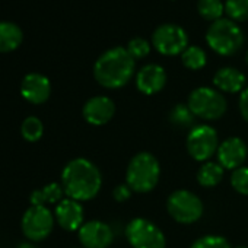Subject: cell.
Segmentation results:
<instances>
[{"label": "cell", "mask_w": 248, "mask_h": 248, "mask_svg": "<svg viewBox=\"0 0 248 248\" xmlns=\"http://www.w3.org/2000/svg\"><path fill=\"white\" fill-rule=\"evenodd\" d=\"M209 47L220 56H233L244 46V34L236 22L220 18L210 24L206 32Z\"/></svg>", "instance_id": "obj_4"}, {"label": "cell", "mask_w": 248, "mask_h": 248, "mask_svg": "<svg viewBox=\"0 0 248 248\" xmlns=\"http://www.w3.org/2000/svg\"><path fill=\"white\" fill-rule=\"evenodd\" d=\"M51 93V83L47 76L41 73H30L21 83V95L30 104H44Z\"/></svg>", "instance_id": "obj_15"}, {"label": "cell", "mask_w": 248, "mask_h": 248, "mask_svg": "<svg viewBox=\"0 0 248 248\" xmlns=\"http://www.w3.org/2000/svg\"><path fill=\"white\" fill-rule=\"evenodd\" d=\"M54 220V215L46 206H31L22 216V232L30 241H43L51 233Z\"/></svg>", "instance_id": "obj_10"}, {"label": "cell", "mask_w": 248, "mask_h": 248, "mask_svg": "<svg viewBox=\"0 0 248 248\" xmlns=\"http://www.w3.org/2000/svg\"><path fill=\"white\" fill-rule=\"evenodd\" d=\"M187 105L194 114V117H199L206 121L219 120L226 112L228 107L222 92L209 86H200L191 91V93L188 95Z\"/></svg>", "instance_id": "obj_5"}, {"label": "cell", "mask_w": 248, "mask_h": 248, "mask_svg": "<svg viewBox=\"0 0 248 248\" xmlns=\"http://www.w3.org/2000/svg\"><path fill=\"white\" fill-rule=\"evenodd\" d=\"M152 43L156 51L164 56H177L188 47V35L183 27L177 24H162L152 35Z\"/></svg>", "instance_id": "obj_9"}, {"label": "cell", "mask_w": 248, "mask_h": 248, "mask_svg": "<svg viewBox=\"0 0 248 248\" xmlns=\"http://www.w3.org/2000/svg\"><path fill=\"white\" fill-rule=\"evenodd\" d=\"M225 12L233 22L248 21V0H226Z\"/></svg>", "instance_id": "obj_25"}, {"label": "cell", "mask_w": 248, "mask_h": 248, "mask_svg": "<svg viewBox=\"0 0 248 248\" xmlns=\"http://www.w3.org/2000/svg\"><path fill=\"white\" fill-rule=\"evenodd\" d=\"M183 64L190 70H200L207 63V56L203 48L197 46H188L181 54Z\"/></svg>", "instance_id": "obj_22"}, {"label": "cell", "mask_w": 248, "mask_h": 248, "mask_svg": "<svg viewBox=\"0 0 248 248\" xmlns=\"http://www.w3.org/2000/svg\"><path fill=\"white\" fill-rule=\"evenodd\" d=\"M223 168L217 162H204L197 171V183L202 187L212 188L216 187L223 178Z\"/></svg>", "instance_id": "obj_20"}, {"label": "cell", "mask_w": 248, "mask_h": 248, "mask_svg": "<svg viewBox=\"0 0 248 248\" xmlns=\"http://www.w3.org/2000/svg\"><path fill=\"white\" fill-rule=\"evenodd\" d=\"M187 152L197 162H207L216 155L219 148V136L209 124L194 126L187 135Z\"/></svg>", "instance_id": "obj_7"}, {"label": "cell", "mask_w": 248, "mask_h": 248, "mask_svg": "<svg viewBox=\"0 0 248 248\" xmlns=\"http://www.w3.org/2000/svg\"><path fill=\"white\" fill-rule=\"evenodd\" d=\"M236 248H248V247H244V245H241V247H236Z\"/></svg>", "instance_id": "obj_33"}, {"label": "cell", "mask_w": 248, "mask_h": 248, "mask_svg": "<svg viewBox=\"0 0 248 248\" xmlns=\"http://www.w3.org/2000/svg\"><path fill=\"white\" fill-rule=\"evenodd\" d=\"M136 60L127 48L112 47L104 51L93 64L95 80L107 89L126 86L135 75Z\"/></svg>", "instance_id": "obj_2"}, {"label": "cell", "mask_w": 248, "mask_h": 248, "mask_svg": "<svg viewBox=\"0 0 248 248\" xmlns=\"http://www.w3.org/2000/svg\"><path fill=\"white\" fill-rule=\"evenodd\" d=\"M231 186L236 193L248 196V167H239L232 171Z\"/></svg>", "instance_id": "obj_26"}, {"label": "cell", "mask_w": 248, "mask_h": 248, "mask_svg": "<svg viewBox=\"0 0 248 248\" xmlns=\"http://www.w3.org/2000/svg\"><path fill=\"white\" fill-rule=\"evenodd\" d=\"M22 30L8 21L0 22V53H9L16 50L22 43Z\"/></svg>", "instance_id": "obj_19"}, {"label": "cell", "mask_w": 248, "mask_h": 248, "mask_svg": "<svg viewBox=\"0 0 248 248\" xmlns=\"http://www.w3.org/2000/svg\"><path fill=\"white\" fill-rule=\"evenodd\" d=\"M69 199L88 202L98 196L102 187V175L98 167L86 158H75L62 171V183Z\"/></svg>", "instance_id": "obj_1"}, {"label": "cell", "mask_w": 248, "mask_h": 248, "mask_svg": "<svg viewBox=\"0 0 248 248\" xmlns=\"http://www.w3.org/2000/svg\"><path fill=\"white\" fill-rule=\"evenodd\" d=\"M126 48L135 60H139V59H145L151 53V43L142 37H136L127 43Z\"/></svg>", "instance_id": "obj_27"}, {"label": "cell", "mask_w": 248, "mask_h": 248, "mask_svg": "<svg viewBox=\"0 0 248 248\" xmlns=\"http://www.w3.org/2000/svg\"><path fill=\"white\" fill-rule=\"evenodd\" d=\"M190 248H231V245L220 235H204L197 238Z\"/></svg>", "instance_id": "obj_28"}, {"label": "cell", "mask_w": 248, "mask_h": 248, "mask_svg": "<svg viewBox=\"0 0 248 248\" xmlns=\"http://www.w3.org/2000/svg\"><path fill=\"white\" fill-rule=\"evenodd\" d=\"M18 248H38L37 245H34L32 242H22Z\"/></svg>", "instance_id": "obj_31"}, {"label": "cell", "mask_w": 248, "mask_h": 248, "mask_svg": "<svg viewBox=\"0 0 248 248\" xmlns=\"http://www.w3.org/2000/svg\"><path fill=\"white\" fill-rule=\"evenodd\" d=\"M194 114L186 104H177L172 107V109L168 114V121L177 129H188L191 130L194 127Z\"/></svg>", "instance_id": "obj_21"}, {"label": "cell", "mask_w": 248, "mask_h": 248, "mask_svg": "<svg viewBox=\"0 0 248 248\" xmlns=\"http://www.w3.org/2000/svg\"><path fill=\"white\" fill-rule=\"evenodd\" d=\"M127 241L133 248H165L167 238L159 226L145 217H135L126 228Z\"/></svg>", "instance_id": "obj_8"}, {"label": "cell", "mask_w": 248, "mask_h": 248, "mask_svg": "<svg viewBox=\"0 0 248 248\" xmlns=\"http://www.w3.org/2000/svg\"><path fill=\"white\" fill-rule=\"evenodd\" d=\"M245 62H247V64H248V51H247V54H245Z\"/></svg>", "instance_id": "obj_32"}, {"label": "cell", "mask_w": 248, "mask_h": 248, "mask_svg": "<svg viewBox=\"0 0 248 248\" xmlns=\"http://www.w3.org/2000/svg\"><path fill=\"white\" fill-rule=\"evenodd\" d=\"M167 83L165 69L159 64H146L136 75V86L145 95H155Z\"/></svg>", "instance_id": "obj_16"}, {"label": "cell", "mask_w": 248, "mask_h": 248, "mask_svg": "<svg viewBox=\"0 0 248 248\" xmlns=\"http://www.w3.org/2000/svg\"><path fill=\"white\" fill-rule=\"evenodd\" d=\"M161 177V165L151 152L136 154L126 170V184L135 193L152 191Z\"/></svg>", "instance_id": "obj_3"}, {"label": "cell", "mask_w": 248, "mask_h": 248, "mask_svg": "<svg viewBox=\"0 0 248 248\" xmlns=\"http://www.w3.org/2000/svg\"><path fill=\"white\" fill-rule=\"evenodd\" d=\"M239 112L242 115V118L248 123V88H245L241 95H239Z\"/></svg>", "instance_id": "obj_30"}, {"label": "cell", "mask_w": 248, "mask_h": 248, "mask_svg": "<svg viewBox=\"0 0 248 248\" xmlns=\"http://www.w3.org/2000/svg\"><path fill=\"white\" fill-rule=\"evenodd\" d=\"M197 9H199V14L204 19L215 22V21L222 18L223 11H225V5H223L222 0H199Z\"/></svg>", "instance_id": "obj_24"}, {"label": "cell", "mask_w": 248, "mask_h": 248, "mask_svg": "<svg viewBox=\"0 0 248 248\" xmlns=\"http://www.w3.org/2000/svg\"><path fill=\"white\" fill-rule=\"evenodd\" d=\"M64 188L59 183H50L43 188H37L31 193L30 202L32 206H46V204H59L63 200Z\"/></svg>", "instance_id": "obj_18"}, {"label": "cell", "mask_w": 248, "mask_h": 248, "mask_svg": "<svg viewBox=\"0 0 248 248\" xmlns=\"http://www.w3.org/2000/svg\"><path fill=\"white\" fill-rule=\"evenodd\" d=\"M248 156V148L241 138H228L219 143L216 158L223 170H236L244 165Z\"/></svg>", "instance_id": "obj_12"}, {"label": "cell", "mask_w": 248, "mask_h": 248, "mask_svg": "<svg viewBox=\"0 0 248 248\" xmlns=\"http://www.w3.org/2000/svg\"><path fill=\"white\" fill-rule=\"evenodd\" d=\"M245 80V75L235 67H222L213 76V83L217 88V91L226 93L242 92Z\"/></svg>", "instance_id": "obj_17"}, {"label": "cell", "mask_w": 248, "mask_h": 248, "mask_svg": "<svg viewBox=\"0 0 248 248\" xmlns=\"http://www.w3.org/2000/svg\"><path fill=\"white\" fill-rule=\"evenodd\" d=\"M21 135L27 142H38L43 135H44V124L43 121L35 117V115H30L27 117L22 124H21Z\"/></svg>", "instance_id": "obj_23"}, {"label": "cell", "mask_w": 248, "mask_h": 248, "mask_svg": "<svg viewBox=\"0 0 248 248\" xmlns=\"http://www.w3.org/2000/svg\"><path fill=\"white\" fill-rule=\"evenodd\" d=\"M54 219L56 222L69 232L79 231L80 226L85 223V215H83V207L80 202H76L73 199H63L54 210Z\"/></svg>", "instance_id": "obj_14"}, {"label": "cell", "mask_w": 248, "mask_h": 248, "mask_svg": "<svg viewBox=\"0 0 248 248\" xmlns=\"http://www.w3.org/2000/svg\"><path fill=\"white\" fill-rule=\"evenodd\" d=\"M132 193H133V190H132L127 184H120V186L114 187V190H112V197H114L115 202L123 203V202H127V200L132 197Z\"/></svg>", "instance_id": "obj_29"}, {"label": "cell", "mask_w": 248, "mask_h": 248, "mask_svg": "<svg viewBox=\"0 0 248 248\" xmlns=\"http://www.w3.org/2000/svg\"><path fill=\"white\" fill-rule=\"evenodd\" d=\"M82 114L85 121L91 126H104L112 120L115 114V104L105 95H96L85 102Z\"/></svg>", "instance_id": "obj_13"}, {"label": "cell", "mask_w": 248, "mask_h": 248, "mask_svg": "<svg viewBox=\"0 0 248 248\" xmlns=\"http://www.w3.org/2000/svg\"><path fill=\"white\" fill-rule=\"evenodd\" d=\"M78 236L83 248H109L114 241L111 226L102 220L85 222L78 231Z\"/></svg>", "instance_id": "obj_11"}, {"label": "cell", "mask_w": 248, "mask_h": 248, "mask_svg": "<svg viewBox=\"0 0 248 248\" xmlns=\"http://www.w3.org/2000/svg\"><path fill=\"white\" fill-rule=\"evenodd\" d=\"M170 216L183 225H191L203 216V203L197 194L188 190H175L167 199Z\"/></svg>", "instance_id": "obj_6"}]
</instances>
